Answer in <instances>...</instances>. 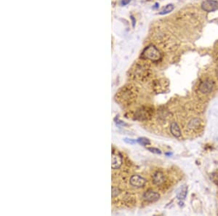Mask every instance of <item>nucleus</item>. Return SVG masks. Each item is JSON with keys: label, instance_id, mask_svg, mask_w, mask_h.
<instances>
[{"label": "nucleus", "instance_id": "17", "mask_svg": "<svg viewBox=\"0 0 218 216\" xmlns=\"http://www.w3.org/2000/svg\"><path fill=\"white\" fill-rule=\"evenodd\" d=\"M124 141L126 142V143H130V144H133V143H136V141H135V140L129 139V138H125L124 139Z\"/></svg>", "mask_w": 218, "mask_h": 216}, {"label": "nucleus", "instance_id": "5", "mask_svg": "<svg viewBox=\"0 0 218 216\" xmlns=\"http://www.w3.org/2000/svg\"><path fill=\"white\" fill-rule=\"evenodd\" d=\"M214 88V82L211 79H206L201 83L198 87L199 91L203 94L210 93Z\"/></svg>", "mask_w": 218, "mask_h": 216}, {"label": "nucleus", "instance_id": "11", "mask_svg": "<svg viewBox=\"0 0 218 216\" xmlns=\"http://www.w3.org/2000/svg\"><path fill=\"white\" fill-rule=\"evenodd\" d=\"M170 130H171L172 134L174 135V137H179L181 136V131L179 127L178 124L177 122H172L170 126Z\"/></svg>", "mask_w": 218, "mask_h": 216}, {"label": "nucleus", "instance_id": "15", "mask_svg": "<svg viewBox=\"0 0 218 216\" xmlns=\"http://www.w3.org/2000/svg\"><path fill=\"white\" fill-rule=\"evenodd\" d=\"M121 193V190L118 187H113L112 188V197L114 198L117 196L119 194Z\"/></svg>", "mask_w": 218, "mask_h": 216}, {"label": "nucleus", "instance_id": "16", "mask_svg": "<svg viewBox=\"0 0 218 216\" xmlns=\"http://www.w3.org/2000/svg\"><path fill=\"white\" fill-rule=\"evenodd\" d=\"M148 150L150 151V152L154 153V154H161V150L159 149V148H157L149 147V148H148Z\"/></svg>", "mask_w": 218, "mask_h": 216}, {"label": "nucleus", "instance_id": "3", "mask_svg": "<svg viewBox=\"0 0 218 216\" xmlns=\"http://www.w3.org/2000/svg\"><path fill=\"white\" fill-rule=\"evenodd\" d=\"M154 108L150 106H143L137 109L135 113V119L140 121L148 120L154 115Z\"/></svg>", "mask_w": 218, "mask_h": 216}, {"label": "nucleus", "instance_id": "9", "mask_svg": "<svg viewBox=\"0 0 218 216\" xmlns=\"http://www.w3.org/2000/svg\"><path fill=\"white\" fill-rule=\"evenodd\" d=\"M153 181H154V184L158 185V186L162 185L165 181L164 175L161 172H156L153 176Z\"/></svg>", "mask_w": 218, "mask_h": 216}, {"label": "nucleus", "instance_id": "18", "mask_svg": "<svg viewBox=\"0 0 218 216\" xmlns=\"http://www.w3.org/2000/svg\"><path fill=\"white\" fill-rule=\"evenodd\" d=\"M131 1H132V0H121V4L122 6L127 5V4L130 3Z\"/></svg>", "mask_w": 218, "mask_h": 216}, {"label": "nucleus", "instance_id": "13", "mask_svg": "<svg viewBox=\"0 0 218 216\" xmlns=\"http://www.w3.org/2000/svg\"><path fill=\"white\" fill-rule=\"evenodd\" d=\"M200 125V120L198 119H193L191 121H190L188 123V127L191 130H195L197 129Z\"/></svg>", "mask_w": 218, "mask_h": 216}, {"label": "nucleus", "instance_id": "20", "mask_svg": "<svg viewBox=\"0 0 218 216\" xmlns=\"http://www.w3.org/2000/svg\"><path fill=\"white\" fill-rule=\"evenodd\" d=\"M116 124H121V125H122V126H124V125H126V124L124 123V122L120 121V120H118L117 122H116Z\"/></svg>", "mask_w": 218, "mask_h": 216}, {"label": "nucleus", "instance_id": "1", "mask_svg": "<svg viewBox=\"0 0 218 216\" xmlns=\"http://www.w3.org/2000/svg\"><path fill=\"white\" fill-rule=\"evenodd\" d=\"M137 93L130 86L122 87V88L117 92L115 99L117 103L121 106H130L132 103L136 100Z\"/></svg>", "mask_w": 218, "mask_h": 216}, {"label": "nucleus", "instance_id": "2", "mask_svg": "<svg viewBox=\"0 0 218 216\" xmlns=\"http://www.w3.org/2000/svg\"><path fill=\"white\" fill-rule=\"evenodd\" d=\"M141 57L144 59L151 60L153 62H157L161 60V54L158 48L155 47L154 45H150L143 50Z\"/></svg>", "mask_w": 218, "mask_h": 216}, {"label": "nucleus", "instance_id": "8", "mask_svg": "<svg viewBox=\"0 0 218 216\" xmlns=\"http://www.w3.org/2000/svg\"><path fill=\"white\" fill-rule=\"evenodd\" d=\"M143 198L144 199L147 201V202H154L159 199L160 195H159V193H157L156 191H152V190H148V191H145V193H144Z\"/></svg>", "mask_w": 218, "mask_h": 216}, {"label": "nucleus", "instance_id": "4", "mask_svg": "<svg viewBox=\"0 0 218 216\" xmlns=\"http://www.w3.org/2000/svg\"><path fill=\"white\" fill-rule=\"evenodd\" d=\"M201 7L205 12H214L218 9V2L215 0H204L201 4Z\"/></svg>", "mask_w": 218, "mask_h": 216}, {"label": "nucleus", "instance_id": "21", "mask_svg": "<svg viewBox=\"0 0 218 216\" xmlns=\"http://www.w3.org/2000/svg\"><path fill=\"white\" fill-rule=\"evenodd\" d=\"M159 7V3H156V4H154V6L153 7V8L155 9V10H156V9H158Z\"/></svg>", "mask_w": 218, "mask_h": 216}, {"label": "nucleus", "instance_id": "19", "mask_svg": "<svg viewBox=\"0 0 218 216\" xmlns=\"http://www.w3.org/2000/svg\"><path fill=\"white\" fill-rule=\"evenodd\" d=\"M131 20H132V26H133V27H135V17L132 16V15H131Z\"/></svg>", "mask_w": 218, "mask_h": 216}, {"label": "nucleus", "instance_id": "6", "mask_svg": "<svg viewBox=\"0 0 218 216\" xmlns=\"http://www.w3.org/2000/svg\"><path fill=\"white\" fill-rule=\"evenodd\" d=\"M122 165V156L119 152H112V159H111V167L113 169H119Z\"/></svg>", "mask_w": 218, "mask_h": 216}, {"label": "nucleus", "instance_id": "7", "mask_svg": "<svg viewBox=\"0 0 218 216\" xmlns=\"http://www.w3.org/2000/svg\"><path fill=\"white\" fill-rule=\"evenodd\" d=\"M130 182L131 185H132L133 187L142 188L145 185L146 180L143 177L135 175H132L131 177Z\"/></svg>", "mask_w": 218, "mask_h": 216}, {"label": "nucleus", "instance_id": "10", "mask_svg": "<svg viewBox=\"0 0 218 216\" xmlns=\"http://www.w3.org/2000/svg\"><path fill=\"white\" fill-rule=\"evenodd\" d=\"M187 194V186L186 185H183L177 191V197L179 199H185Z\"/></svg>", "mask_w": 218, "mask_h": 216}, {"label": "nucleus", "instance_id": "12", "mask_svg": "<svg viewBox=\"0 0 218 216\" xmlns=\"http://www.w3.org/2000/svg\"><path fill=\"white\" fill-rule=\"evenodd\" d=\"M174 4H167V5H166L165 7H164L162 8V10H161L160 12H159V14L161 15L169 14V13L172 12V11L174 10Z\"/></svg>", "mask_w": 218, "mask_h": 216}, {"label": "nucleus", "instance_id": "14", "mask_svg": "<svg viewBox=\"0 0 218 216\" xmlns=\"http://www.w3.org/2000/svg\"><path fill=\"white\" fill-rule=\"evenodd\" d=\"M137 142L142 146H147V145H149L150 143L149 140L146 138V137H140V138L137 140Z\"/></svg>", "mask_w": 218, "mask_h": 216}]
</instances>
